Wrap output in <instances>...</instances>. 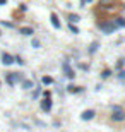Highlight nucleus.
<instances>
[{
	"instance_id": "f257e3e1",
	"label": "nucleus",
	"mask_w": 125,
	"mask_h": 132,
	"mask_svg": "<svg viewBox=\"0 0 125 132\" xmlns=\"http://www.w3.org/2000/svg\"><path fill=\"white\" fill-rule=\"evenodd\" d=\"M111 118L115 120V122H123L125 120V110L122 106H118V105H113L111 106Z\"/></svg>"
},
{
	"instance_id": "f03ea898",
	"label": "nucleus",
	"mask_w": 125,
	"mask_h": 132,
	"mask_svg": "<svg viewBox=\"0 0 125 132\" xmlns=\"http://www.w3.org/2000/svg\"><path fill=\"white\" fill-rule=\"evenodd\" d=\"M98 26H99V29L103 31L105 34H111L116 31V26L113 24V21H105V22H98Z\"/></svg>"
},
{
	"instance_id": "7ed1b4c3",
	"label": "nucleus",
	"mask_w": 125,
	"mask_h": 132,
	"mask_svg": "<svg viewBox=\"0 0 125 132\" xmlns=\"http://www.w3.org/2000/svg\"><path fill=\"white\" fill-rule=\"evenodd\" d=\"M62 67H63V72H65V76H67L69 79H74V77H76V74H74V70L70 69V64H69V60H63Z\"/></svg>"
},
{
	"instance_id": "20e7f679",
	"label": "nucleus",
	"mask_w": 125,
	"mask_h": 132,
	"mask_svg": "<svg viewBox=\"0 0 125 132\" xmlns=\"http://www.w3.org/2000/svg\"><path fill=\"white\" fill-rule=\"evenodd\" d=\"M17 81H22V76H21L19 72H12V74H9V76H7V82H9L10 86H14Z\"/></svg>"
},
{
	"instance_id": "39448f33",
	"label": "nucleus",
	"mask_w": 125,
	"mask_h": 132,
	"mask_svg": "<svg viewBox=\"0 0 125 132\" xmlns=\"http://www.w3.org/2000/svg\"><path fill=\"white\" fill-rule=\"evenodd\" d=\"M50 21H52V26L55 28V29H60V28H62V26H60V21H58V15L55 14V12L50 14Z\"/></svg>"
},
{
	"instance_id": "423d86ee",
	"label": "nucleus",
	"mask_w": 125,
	"mask_h": 132,
	"mask_svg": "<svg viewBox=\"0 0 125 132\" xmlns=\"http://www.w3.org/2000/svg\"><path fill=\"white\" fill-rule=\"evenodd\" d=\"M2 64L4 65H10V64H14V57L9 53H2Z\"/></svg>"
},
{
	"instance_id": "0eeeda50",
	"label": "nucleus",
	"mask_w": 125,
	"mask_h": 132,
	"mask_svg": "<svg viewBox=\"0 0 125 132\" xmlns=\"http://www.w3.org/2000/svg\"><path fill=\"white\" fill-rule=\"evenodd\" d=\"M41 110H43V112H50V110H52V100L50 98H45L43 101H41Z\"/></svg>"
},
{
	"instance_id": "6e6552de",
	"label": "nucleus",
	"mask_w": 125,
	"mask_h": 132,
	"mask_svg": "<svg viewBox=\"0 0 125 132\" xmlns=\"http://www.w3.org/2000/svg\"><path fill=\"white\" fill-rule=\"evenodd\" d=\"M93 117H94V110H84V112H82V115H81L82 120H91Z\"/></svg>"
},
{
	"instance_id": "1a4fd4ad",
	"label": "nucleus",
	"mask_w": 125,
	"mask_h": 132,
	"mask_svg": "<svg viewBox=\"0 0 125 132\" xmlns=\"http://www.w3.org/2000/svg\"><path fill=\"white\" fill-rule=\"evenodd\" d=\"M82 88H79V86H74V84H70V86H67V93H81Z\"/></svg>"
},
{
	"instance_id": "9d476101",
	"label": "nucleus",
	"mask_w": 125,
	"mask_h": 132,
	"mask_svg": "<svg viewBox=\"0 0 125 132\" xmlns=\"http://www.w3.org/2000/svg\"><path fill=\"white\" fill-rule=\"evenodd\" d=\"M113 24L120 26V28H125V19H123V17H116V19L113 21Z\"/></svg>"
},
{
	"instance_id": "9b49d317",
	"label": "nucleus",
	"mask_w": 125,
	"mask_h": 132,
	"mask_svg": "<svg viewBox=\"0 0 125 132\" xmlns=\"http://www.w3.org/2000/svg\"><path fill=\"white\" fill-rule=\"evenodd\" d=\"M98 46H99V43H98V41H93V43H91V46H89V53H94V52H96V50H98Z\"/></svg>"
},
{
	"instance_id": "f8f14e48",
	"label": "nucleus",
	"mask_w": 125,
	"mask_h": 132,
	"mask_svg": "<svg viewBox=\"0 0 125 132\" xmlns=\"http://www.w3.org/2000/svg\"><path fill=\"white\" fill-rule=\"evenodd\" d=\"M21 33L26 34V36H31L34 31H33V28H21Z\"/></svg>"
},
{
	"instance_id": "ddd939ff",
	"label": "nucleus",
	"mask_w": 125,
	"mask_h": 132,
	"mask_svg": "<svg viewBox=\"0 0 125 132\" xmlns=\"http://www.w3.org/2000/svg\"><path fill=\"white\" fill-rule=\"evenodd\" d=\"M22 88H24V89H31V88H33V81H29V79L22 81Z\"/></svg>"
},
{
	"instance_id": "4468645a",
	"label": "nucleus",
	"mask_w": 125,
	"mask_h": 132,
	"mask_svg": "<svg viewBox=\"0 0 125 132\" xmlns=\"http://www.w3.org/2000/svg\"><path fill=\"white\" fill-rule=\"evenodd\" d=\"M41 82H43V84H52L53 79L50 77V76H45V77H41Z\"/></svg>"
},
{
	"instance_id": "2eb2a0df",
	"label": "nucleus",
	"mask_w": 125,
	"mask_h": 132,
	"mask_svg": "<svg viewBox=\"0 0 125 132\" xmlns=\"http://www.w3.org/2000/svg\"><path fill=\"white\" fill-rule=\"evenodd\" d=\"M110 76H111V70H110V69H106V70H103V74H101V77H103V79L110 77Z\"/></svg>"
},
{
	"instance_id": "dca6fc26",
	"label": "nucleus",
	"mask_w": 125,
	"mask_h": 132,
	"mask_svg": "<svg viewBox=\"0 0 125 132\" xmlns=\"http://www.w3.org/2000/svg\"><path fill=\"white\" fill-rule=\"evenodd\" d=\"M69 29L72 31V33H74V34H77V33H79V29H77V28H76V26H74V24H72V22H70V24H69Z\"/></svg>"
},
{
	"instance_id": "f3484780",
	"label": "nucleus",
	"mask_w": 125,
	"mask_h": 132,
	"mask_svg": "<svg viewBox=\"0 0 125 132\" xmlns=\"http://www.w3.org/2000/svg\"><path fill=\"white\" fill-rule=\"evenodd\" d=\"M69 19H70V21H74V22H77V21L81 19V17H79V15H77V14H72V15H70V17H69Z\"/></svg>"
},
{
	"instance_id": "a211bd4d",
	"label": "nucleus",
	"mask_w": 125,
	"mask_h": 132,
	"mask_svg": "<svg viewBox=\"0 0 125 132\" xmlns=\"http://www.w3.org/2000/svg\"><path fill=\"white\" fill-rule=\"evenodd\" d=\"M33 46H34V48H39V41H38V39H34V41H33Z\"/></svg>"
},
{
	"instance_id": "6ab92c4d",
	"label": "nucleus",
	"mask_w": 125,
	"mask_h": 132,
	"mask_svg": "<svg viewBox=\"0 0 125 132\" xmlns=\"http://www.w3.org/2000/svg\"><path fill=\"white\" fill-rule=\"evenodd\" d=\"M118 77H120V79H125V70H122V72L118 74Z\"/></svg>"
},
{
	"instance_id": "aec40b11",
	"label": "nucleus",
	"mask_w": 125,
	"mask_h": 132,
	"mask_svg": "<svg viewBox=\"0 0 125 132\" xmlns=\"http://www.w3.org/2000/svg\"><path fill=\"white\" fill-rule=\"evenodd\" d=\"M86 2H93V0H81V4H86Z\"/></svg>"
},
{
	"instance_id": "412c9836",
	"label": "nucleus",
	"mask_w": 125,
	"mask_h": 132,
	"mask_svg": "<svg viewBox=\"0 0 125 132\" xmlns=\"http://www.w3.org/2000/svg\"><path fill=\"white\" fill-rule=\"evenodd\" d=\"M0 4H5V0H0Z\"/></svg>"
}]
</instances>
